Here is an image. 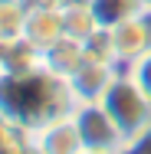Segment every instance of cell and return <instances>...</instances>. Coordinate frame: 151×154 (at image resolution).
<instances>
[{"label":"cell","instance_id":"6da1fadb","mask_svg":"<svg viewBox=\"0 0 151 154\" xmlns=\"http://www.w3.org/2000/svg\"><path fill=\"white\" fill-rule=\"evenodd\" d=\"M99 102H102L105 112L115 118V125L125 131V138H135V134H141L145 128H151V98L145 95V89L131 79V72H118Z\"/></svg>","mask_w":151,"mask_h":154},{"label":"cell","instance_id":"7a4b0ae2","mask_svg":"<svg viewBox=\"0 0 151 154\" xmlns=\"http://www.w3.org/2000/svg\"><path fill=\"white\" fill-rule=\"evenodd\" d=\"M128 72H131V79L145 89V95L151 98V49H145L138 59L131 62V66H128Z\"/></svg>","mask_w":151,"mask_h":154},{"label":"cell","instance_id":"3957f363","mask_svg":"<svg viewBox=\"0 0 151 154\" xmlns=\"http://www.w3.org/2000/svg\"><path fill=\"white\" fill-rule=\"evenodd\" d=\"M0 3H7V0H0Z\"/></svg>","mask_w":151,"mask_h":154}]
</instances>
